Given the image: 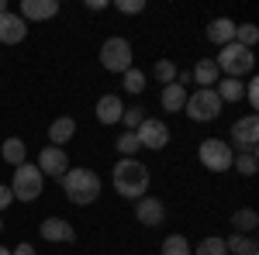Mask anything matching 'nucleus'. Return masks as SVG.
<instances>
[{
	"label": "nucleus",
	"mask_w": 259,
	"mask_h": 255,
	"mask_svg": "<svg viewBox=\"0 0 259 255\" xmlns=\"http://www.w3.org/2000/svg\"><path fill=\"white\" fill-rule=\"evenodd\" d=\"M149 183H152V176H149V166L142 159H118L111 169V186L124 200H142L149 193Z\"/></svg>",
	"instance_id": "obj_1"
},
{
	"label": "nucleus",
	"mask_w": 259,
	"mask_h": 255,
	"mask_svg": "<svg viewBox=\"0 0 259 255\" xmlns=\"http://www.w3.org/2000/svg\"><path fill=\"white\" fill-rule=\"evenodd\" d=\"M59 183H62L66 200H69V203H76V207H90V203L100 196V186H104L94 169H80V166H76V169H69Z\"/></svg>",
	"instance_id": "obj_2"
},
{
	"label": "nucleus",
	"mask_w": 259,
	"mask_h": 255,
	"mask_svg": "<svg viewBox=\"0 0 259 255\" xmlns=\"http://www.w3.org/2000/svg\"><path fill=\"white\" fill-rule=\"evenodd\" d=\"M214 66H218V73H225L228 79H242V76L252 73L256 56H252V48H242V45H235V41H228V45L218 52Z\"/></svg>",
	"instance_id": "obj_3"
},
{
	"label": "nucleus",
	"mask_w": 259,
	"mask_h": 255,
	"mask_svg": "<svg viewBox=\"0 0 259 255\" xmlns=\"http://www.w3.org/2000/svg\"><path fill=\"white\" fill-rule=\"evenodd\" d=\"M41 186H45V176L38 173V166L21 162L18 169H14V179H11V193H14V200H21V203H35V200L41 196Z\"/></svg>",
	"instance_id": "obj_4"
},
{
	"label": "nucleus",
	"mask_w": 259,
	"mask_h": 255,
	"mask_svg": "<svg viewBox=\"0 0 259 255\" xmlns=\"http://www.w3.org/2000/svg\"><path fill=\"white\" fill-rule=\"evenodd\" d=\"M221 111H225V104L218 100L214 90H194V93H187V104H183V114H187L190 121H197V124L218 121Z\"/></svg>",
	"instance_id": "obj_5"
},
{
	"label": "nucleus",
	"mask_w": 259,
	"mask_h": 255,
	"mask_svg": "<svg viewBox=\"0 0 259 255\" xmlns=\"http://www.w3.org/2000/svg\"><path fill=\"white\" fill-rule=\"evenodd\" d=\"M132 41L121 38V35H111V38H104V45H100V66L107 69V73H128L132 69Z\"/></svg>",
	"instance_id": "obj_6"
},
{
	"label": "nucleus",
	"mask_w": 259,
	"mask_h": 255,
	"mask_svg": "<svg viewBox=\"0 0 259 255\" xmlns=\"http://www.w3.org/2000/svg\"><path fill=\"white\" fill-rule=\"evenodd\" d=\"M232 156H235L232 145L221 141V138H204L200 148H197V159L207 173H228L232 169Z\"/></svg>",
	"instance_id": "obj_7"
},
{
	"label": "nucleus",
	"mask_w": 259,
	"mask_h": 255,
	"mask_svg": "<svg viewBox=\"0 0 259 255\" xmlns=\"http://www.w3.org/2000/svg\"><path fill=\"white\" fill-rule=\"evenodd\" d=\"M232 152H256L259 148V118L256 114H245L232 124Z\"/></svg>",
	"instance_id": "obj_8"
},
{
	"label": "nucleus",
	"mask_w": 259,
	"mask_h": 255,
	"mask_svg": "<svg viewBox=\"0 0 259 255\" xmlns=\"http://www.w3.org/2000/svg\"><path fill=\"white\" fill-rule=\"evenodd\" d=\"M139 145L142 148H152V152H162L166 145H169V124L166 121H159V118H145L139 124Z\"/></svg>",
	"instance_id": "obj_9"
},
{
	"label": "nucleus",
	"mask_w": 259,
	"mask_h": 255,
	"mask_svg": "<svg viewBox=\"0 0 259 255\" xmlns=\"http://www.w3.org/2000/svg\"><path fill=\"white\" fill-rule=\"evenodd\" d=\"M73 166H69V156H66V148H56V145H45L38 152V173L41 176H52V179H62L69 173Z\"/></svg>",
	"instance_id": "obj_10"
},
{
	"label": "nucleus",
	"mask_w": 259,
	"mask_h": 255,
	"mask_svg": "<svg viewBox=\"0 0 259 255\" xmlns=\"http://www.w3.org/2000/svg\"><path fill=\"white\" fill-rule=\"evenodd\" d=\"M135 221L139 224H145V228H159V224H166V203H162L159 196H142V200H135Z\"/></svg>",
	"instance_id": "obj_11"
},
{
	"label": "nucleus",
	"mask_w": 259,
	"mask_h": 255,
	"mask_svg": "<svg viewBox=\"0 0 259 255\" xmlns=\"http://www.w3.org/2000/svg\"><path fill=\"white\" fill-rule=\"evenodd\" d=\"M24 38H28V21L14 11L0 14V45H21Z\"/></svg>",
	"instance_id": "obj_12"
},
{
	"label": "nucleus",
	"mask_w": 259,
	"mask_h": 255,
	"mask_svg": "<svg viewBox=\"0 0 259 255\" xmlns=\"http://www.w3.org/2000/svg\"><path fill=\"white\" fill-rule=\"evenodd\" d=\"M59 11H62L59 0H21V7H18V14L28 21V24H31V21H52Z\"/></svg>",
	"instance_id": "obj_13"
},
{
	"label": "nucleus",
	"mask_w": 259,
	"mask_h": 255,
	"mask_svg": "<svg viewBox=\"0 0 259 255\" xmlns=\"http://www.w3.org/2000/svg\"><path fill=\"white\" fill-rule=\"evenodd\" d=\"M38 235L45 241H76V228L69 221H62V217H45L38 224Z\"/></svg>",
	"instance_id": "obj_14"
},
{
	"label": "nucleus",
	"mask_w": 259,
	"mask_h": 255,
	"mask_svg": "<svg viewBox=\"0 0 259 255\" xmlns=\"http://www.w3.org/2000/svg\"><path fill=\"white\" fill-rule=\"evenodd\" d=\"M94 114H97L100 124H121V114H124V100L118 93H104L97 100V107H94Z\"/></svg>",
	"instance_id": "obj_15"
},
{
	"label": "nucleus",
	"mask_w": 259,
	"mask_h": 255,
	"mask_svg": "<svg viewBox=\"0 0 259 255\" xmlns=\"http://www.w3.org/2000/svg\"><path fill=\"white\" fill-rule=\"evenodd\" d=\"M187 86H180V83H169V86H162L159 93V104L166 114H183V104H187Z\"/></svg>",
	"instance_id": "obj_16"
},
{
	"label": "nucleus",
	"mask_w": 259,
	"mask_h": 255,
	"mask_svg": "<svg viewBox=\"0 0 259 255\" xmlns=\"http://www.w3.org/2000/svg\"><path fill=\"white\" fill-rule=\"evenodd\" d=\"M207 41L218 45V48H225L228 41H235V21L232 18H214L207 24Z\"/></svg>",
	"instance_id": "obj_17"
},
{
	"label": "nucleus",
	"mask_w": 259,
	"mask_h": 255,
	"mask_svg": "<svg viewBox=\"0 0 259 255\" xmlns=\"http://www.w3.org/2000/svg\"><path fill=\"white\" fill-rule=\"evenodd\" d=\"M190 79L197 83V90H214V83L221 79L218 66H214V59H200L194 69H190Z\"/></svg>",
	"instance_id": "obj_18"
},
{
	"label": "nucleus",
	"mask_w": 259,
	"mask_h": 255,
	"mask_svg": "<svg viewBox=\"0 0 259 255\" xmlns=\"http://www.w3.org/2000/svg\"><path fill=\"white\" fill-rule=\"evenodd\" d=\"M73 135H76V118H56L49 124V138L56 148H66L73 141Z\"/></svg>",
	"instance_id": "obj_19"
},
{
	"label": "nucleus",
	"mask_w": 259,
	"mask_h": 255,
	"mask_svg": "<svg viewBox=\"0 0 259 255\" xmlns=\"http://www.w3.org/2000/svg\"><path fill=\"white\" fill-rule=\"evenodd\" d=\"M214 93H218L221 104H239V100L245 97V83H242V79H228V76H221L218 83H214Z\"/></svg>",
	"instance_id": "obj_20"
},
{
	"label": "nucleus",
	"mask_w": 259,
	"mask_h": 255,
	"mask_svg": "<svg viewBox=\"0 0 259 255\" xmlns=\"http://www.w3.org/2000/svg\"><path fill=\"white\" fill-rule=\"evenodd\" d=\"M0 156H4L7 166H14V169H18L21 162H28V145H24L21 138H7V141L0 145Z\"/></svg>",
	"instance_id": "obj_21"
},
{
	"label": "nucleus",
	"mask_w": 259,
	"mask_h": 255,
	"mask_svg": "<svg viewBox=\"0 0 259 255\" xmlns=\"http://www.w3.org/2000/svg\"><path fill=\"white\" fill-rule=\"evenodd\" d=\"M232 224H235V235H252L259 224V214L252 207H239L235 214H232Z\"/></svg>",
	"instance_id": "obj_22"
},
{
	"label": "nucleus",
	"mask_w": 259,
	"mask_h": 255,
	"mask_svg": "<svg viewBox=\"0 0 259 255\" xmlns=\"http://www.w3.org/2000/svg\"><path fill=\"white\" fill-rule=\"evenodd\" d=\"M232 169H239V176H256L259 156L256 152H235V156H232Z\"/></svg>",
	"instance_id": "obj_23"
},
{
	"label": "nucleus",
	"mask_w": 259,
	"mask_h": 255,
	"mask_svg": "<svg viewBox=\"0 0 259 255\" xmlns=\"http://www.w3.org/2000/svg\"><path fill=\"white\" fill-rule=\"evenodd\" d=\"M225 248H228V255H252L256 252V238L252 235H232V238H225Z\"/></svg>",
	"instance_id": "obj_24"
},
{
	"label": "nucleus",
	"mask_w": 259,
	"mask_h": 255,
	"mask_svg": "<svg viewBox=\"0 0 259 255\" xmlns=\"http://www.w3.org/2000/svg\"><path fill=\"white\" fill-rule=\"evenodd\" d=\"M194 255H228V248H225V238H218V235L200 238L197 245H194Z\"/></svg>",
	"instance_id": "obj_25"
},
{
	"label": "nucleus",
	"mask_w": 259,
	"mask_h": 255,
	"mask_svg": "<svg viewBox=\"0 0 259 255\" xmlns=\"http://www.w3.org/2000/svg\"><path fill=\"white\" fill-rule=\"evenodd\" d=\"M162 255H194V245L187 241V235H169L162 241Z\"/></svg>",
	"instance_id": "obj_26"
},
{
	"label": "nucleus",
	"mask_w": 259,
	"mask_h": 255,
	"mask_svg": "<svg viewBox=\"0 0 259 255\" xmlns=\"http://www.w3.org/2000/svg\"><path fill=\"white\" fill-rule=\"evenodd\" d=\"M145 83H149V76H145L142 69H135V66H132L128 73H121V86H124L128 93H142V90H145Z\"/></svg>",
	"instance_id": "obj_27"
},
{
	"label": "nucleus",
	"mask_w": 259,
	"mask_h": 255,
	"mask_svg": "<svg viewBox=\"0 0 259 255\" xmlns=\"http://www.w3.org/2000/svg\"><path fill=\"white\" fill-rule=\"evenodd\" d=\"M118 145V152H121V159H139V152H142V145H139V135L135 131H124V135L114 141Z\"/></svg>",
	"instance_id": "obj_28"
},
{
	"label": "nucleus",
	"mask_w": 259,
	"mask_h": 255,
	"mask_svg": "<svg viewBox=\"0 0 259 255\" xmlns=\"http://www.w3.org/2000/svg\"><path fill=\"white\" fill-rule=\"evenodd\" d=\"M256 41H259V28H256V24H235V45L252 48Z\"/></svg>",
	"instance_id": "obj_29"
},
{
	"label": "nucleus",
	"mask_w": 259,
	"mask_h": 255,
	"mask_svg": "<svg viewBox=\"0 0 259 255\" xmlns=\"http://www.w3.org/2000/svg\"><path fill=\"white\" fill-rule=\"evenodd\" d=\"M145 118H149V114H145V107H139V104H135V107H124L121 124H124V131H139V124H142Z\"/></svg>",
	"instance_id": "obj_30"
},
{
	"label": "nucleus",
	"mask_w": 259,
	"mask_h": 255,
	"mask_svg": "<svg viewBox=\"0 0 259 255\" xmlns=\"http://www.w3.org/2000/svg\"><path fill=\"white\" fill-rule=\"evenodd\" d=\"M152 76L159 79L162 86H169V83H177V66H173L169 59H159V62H156V69H152Z\"/></svg>",
	"instance_id": "obj_31"
},
{
	"label": "nucleus",
	"mask_w": 259,
	"mask_h": 255,
	"mask_svg": "<svg viewBox=\"0 0 259 255\" xmlns=\"http://www.w3.org/2000/svg\"><path fill=\"white\" fill-rule=\"evenodd\" d=\"M242 100H245V104H249L252 111L259 107V79H256V76H252L249 83H245V97H242Z\"/></svg>",
	"instance_id": "obj_32"
},
{
	"label": "nucleus",
	"mask_w": 259,
	"mask_h": 255,
	"mask_svg": "<svg viewBox=\"0 0 259 255\" xmlns=\"http://www.w3.org/2000/svg\"><path fill=\"white\" fill-rule=\"evenodd\" d=\"M114 7H118L121 14H142L145 11V0H118Z\"/></svg>",
	"instance_id": "obj_33"
},
{
	"label": "nucleus",
	"mask_w": 259,
	"mask_h": 255,
	"mask_svg": "<svg viewBox=\"0 0 259 255\" xmlns=\"http://www.w3.org/2000/svg\"><path fill=\"white\" fill-rule=\"evenodd\" d=\"M11 203H14V193H11V186H4V183H0V214H4Z\"/></svg>",
	"instance_id": "obj_34"
},
{
	"label": "nucleus",
	"mask_w": 259,
	"mask_h": 255,
	"mask_svg": "<svg viewBox=\"0 0 259 255\" xmlns=\"http://www.w3.org/2000/svg\"><path fill=\"white\" fill-rule=\"evenodd\" d=\"M11 255H35V245H28V241H21L18 248H11Z\"/></svg>",
	"instance_id": "obj_35"
},
{
	"label": "nucleus",
	"mask_w": 259,
	"mask_h": 255,
	"mask_svg": "<svg viewBox=\"0 0 259 255\" xmlns=\"http://www.w3.org/2000/svg\"><path fill=\"white\" fill-rule=\"evenodd\" d=\"M107 7V0H87V11H104Z\"/></svg>",
	"instance_id": "obj_36"
},
{
	"label": "nucleus",
	"mask_w": 259,
	"mask_h": 255,
	"mask_svg": "<svg viewBox=\"0 0 259 255\" xmlns=\"http://www.w3.org/2000/svg\"><path fill=\"white\" fill-rule=\"evenodd\" d=\"M7 11H11V4H7V0H0V14H7Z\"/></svg>",
	"instance_id": "obj_37"
},
{
	"label": "nucleus",
	"mask_w": 259,
	"mask_h": 255,
	"mask_svg": "<svg viewBox=\"0 0 259 255\" xmlns=\"http://www.w3.org/2000/svg\"><path fill=\"white\" fill-rule=\"evenodd\" d=\"M0 255H11V248H4V245H0Z\"/></svg>",
	"instance_id": "obj_38"
},
{
	"label": "nucleus",
	"mask_w": 259,
	"mask_h": 255,
	"mask_svg": "<svg viewBox=\"0 0 259 255\" xmlns=\"http://www.w3.org/2000/svg\"><path fill=\"white\" fill-rule=\"evenodd\" d=\"M0 231H4V217H0Z\"/></svg>",
	"instance_id": "obj_39"
},
{
	"label": "nucleus",
	"mask_w": 259,
	"mask_h": 255,
	"mask_svg": "<svg viewBox=\"0 0 259 255\" xmlns=\"http://www.w3.org/2000/svg\"><path fill=\"white\" fill-rule=\"evenodd\" d=\"M252 255H256V252H252Z\"/></svg>",
	"instance_id": "obj_40"
}]
</instances>
